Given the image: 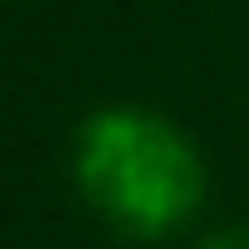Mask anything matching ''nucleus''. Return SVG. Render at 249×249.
I'll list each match as a JSON object with an SVG mask.
<instances>
[{
    "label": "nucleus",
    "instance_id": "obj_1",
    "mask_svg": "<svg viewBox=\"0 0 249 249\" xmlns=\"http://www.w3.org/2000/svg\"><path fill=\"white\" fill-rule=\"evenodd\" d=\"M75 191L122 238L162 244L197 220L209 197L203 151L180 122L145 105H105L75 133Z\"/></svg>",
    "mask_w": 249,
    "mask_h": 249
},
{
    "label": "nucleus",
    "instance_id": "obj_2",
    "mask_svg": "<svg viewBox=\"0 0 249 249\" xmlns=\"http://www.w3.org/2000/svg\"><path fill=\"white\" fill-rule=\"evenodd\" d=\"M197 249H249V220H238V226H214Z\"/></svg>",
    "mask_w": 249,
    "mask_h": 249
}]
</instances>
